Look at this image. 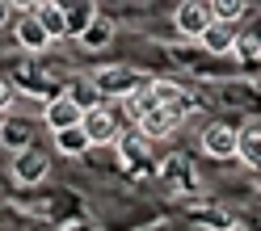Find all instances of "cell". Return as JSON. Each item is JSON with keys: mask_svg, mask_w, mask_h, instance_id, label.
Listing matches in <instances>:
<instances>
[{"mask_svg": "<svg viewBox=\"0 0 261 231\" xmlns=\"http://www.w3.org/2000/svg\"><path fill=\"white\" fill-rule=\"evenodd\" d=\"M173 25H177V34L202 42V34L215 25V5H206V0H186V5H177Z\"/></svg>", "mask_w": 261, "mask_h": 231, "instance_id": "1", "label": "cell"}, {"mask_svg": "<svg viewBox=\"0 0 261 231\" xmlns=\"http://www.w3.org/2000/svg\"><path fill=\"white\" fill-rule=\"evenodd\" d=\"M80 130H85V135H89V143L97 147V143H118V135H122V130H118V113H114L110 105H101V109H89L85 113V122H80Z\"/></svg>", "mask_w": 261, "mask_h": 231, "instance_id": "2", "label": "cell"}, {"mask_svg": "<svg viewBox=\"0 0 261 231\" xmlns=\"http://www.w3.org/2000/svg\"><path fill=\"white\" fill-rule=\"evenodd\" d=\"M42 118H46V126H51L55 135H63V130H72V126L85 122V109H80L68 93H59V97H51V101H46Z\"/></svg>", "mask_w": 261, "mask_h": 231, "instance_id": "3", "label": "cell"}, {"mask_svg": "<svg viewBox=\"0 0 261 231\" xmlns=\"http://www.w3.org/2000/svg\"><path fill=\"white\" fill-rule=\"evenodd\" d=\"M186 113H190V105H160V109H152L148 118L139 122V130L148 139H165V135H173V130L186 122Z\"/></svg>", "mask_w": 261, "mask_h": 231, "instance_id": "4", "label": "cell"}, {"mask_svg": "<svg viewBox=\"0 0 261 231\" xmlns=\"http://www.w3.org/2000/svg\"><path fill=\"white\" fill-rule=\"evenodd\" d=\"M202 152H206V156H215V160H227V156H240V130H232V126H223V122H215V126H206V130H202Z\"/></svg>", "mask_w": 261, "mask_h": 231, "instance_id": "5", "label": "cell"}, {"mask_svg": "<svg viewBox=\"0 0 261 231\" xmlns=\"http://www.w3.org/2000/svg\"><path fill=\"white\" fill-rule=\"evenodd\" d=\"M93 80H97V89H101V97H122L126 101V97L139 93V80H135L130 68H101Z\"/></svg>", "mask_w": 261, "mask_h": 231, "instance_id": "6", "label": "cell"}, {"mask_svg": "<svg viewBox=\"0 0 261 231\" xmlns=\"http://www.w3.org/2000/svg\"><path fill=\"white\" fill-rule=\"evenodd\" d=\"M46 168H51V160H46V152H38V147H30V152H21L13 160V177H17L21 185H38L46 177Z\"/></svg>", "mask_w": 261, "mask_h": 231, "instance_id": "7", "label": "cell"}, {"mask_svg": "<svg viewBox=\"0 0 261 231\" xmlns=\"http://www.w3.org/2000/svg\"><path fill=\"white\" fill-rule=\"evenodd\" d=\"M30 13L42 21V30H46L51 38H68V34H72V25H68V9L51 5V0H38V5H30Z\"/></svg>", "mask_w": 261, "mask_h": 231, "instance_id": "8", "label": "cell"}, {"mask_svg": "<svg viewBox=\"0 0 261 231\" xmlns=\"http://www.w3.org/2000/svg\"><path fill=\"white\" fill-rule=\"evenodd\" d=\"M148 143H152V139L135 126V130H126V135H118L114 147H118V160L126 164V168H135V164H148Z\"/></svg>", "mask_w": 261, "mask_h": 231, "instance_id": "9", "label": "cell"}, {"mask_svg": "<svg viewBox=\"0 0 261 231\" xmlns=\"http://www.w3.org/2000/svg\"><path fill=\"white\" fill-rule=\"evenodd\" d=\"M17 42L25 46V51H46V46H51L55 38L51 34H46V30H42V21L34 17V13H21V17H17Z\"/></svg>", "mask_w": 261, "mask_h": 231, "instance_id": "10", "label": "cell"}, {"mask_svg": "<svg viewBox=\"0 0 261 231\" xmlns=\"http://www.w3.org/2000/svg\"><path fill=\"white\" fill-rule=\"evenodd\" d=\"M63 93H68V97H72V101H76L80 109H85V113L106 105V97H101V89H97V80H93V76H76V80H72V84L63 89Z\"/></svg>", "mask_w": 261, "mask_h": 231, "instance_id": "11", "label": "cell"}, {"mask_svg": "<svg viewBox=\"0 0 261 231\" xmlns=\"http://www.w3.org/2000/svg\"><path fill=\"white\" fill-rule=\"evenodd\" d=\"M236 25H223V21H215V25H211L206 30V34H202V46H206V51L211 55H227V51H236Z\"/></svg>", "mask_w": 261, "mask_h": 231, "instance_id": "12", "label": "cell"}, {"mask_svg": "<svg viewBox=\"0 0 261 231\" xmlns=\"http://www.w3.org/2000/svg\"><path fill=\"white\" fill-rule=\"evenodd\" d=\"M148 93L156 97L160 105H190V93H186L181 84H173V80H152Z\"/></svg>", "mask_w": 261, "mask_h": 231, "instance_id": "13", "label": "cell"}, {"mask_svg": "<svg viewBox=\"0 0 261 231\" xmlns=\"http://www.w3.org/2000/svg\"><path fill=\"white\" fill-rule=\"evenodd\" d=\"M110 38H114V21L97 13V21L85 30V34H80V46H89V51H101V46H106Z\"/></svg>", "mask_w": 261, "mask_h": 231, "instance_id": "14", "label": "cell"}, {"mask_svg": "<svg viewBox=\"0 0 261 231\" xmlns=\"http://www.w3.org/2000/svg\"><path fill=\"white\" fill-rule=\"evenodd\" d=\"M55 147H59L63 156H85L93 143H89V135L80 126H72V130H63V135H55Z\"/></svg>", "mask_w": 261, "mask_h": 231, "instance_id": "15", "label": "cell"}, {"mask_svg": "<svg viewBox=\"0 0 261 231\" xmlns=\"http://www.w3.org/2000/svg\"><path fill=\"white\" fill-rule=\"evenodd\" d=\"M240 160L249 164V168H261V130L257 126L240 130Z\"/></svg>", "mask_w": 261, "mask_h": 231, "instance_id": "16", "label": "cell"}, {"mask_svg": "<svg viewBox=\"0 0 261 231\" xmlns=\"http://www.w3.org/2000/svg\"><path fill=\"white\" fill-rule=\"evenodd\" d=\"M240 17H244V0H215V21L236 25Z\"/></svg>", "mask_w": 261, "mask_h": 231, "instance_id": "17", "label": "cell"}, {"mask_svg": "<svg viewBox=\"0 0 261 231\" xmlns=\"http://www.w3.org/2000/svg\"><path fill=\"white\" fill-rule=\"evenodd\" d=\"M0 135H5V143H9V147H17V156H21V152H30V147H25V135H30V130H25L21 122H9L5 130H0Z\"/></svg>", "mask_w": 261, "mask_h": 231, "instance_id": "18", "label": "cell"}, {"mask_svg": "<svg viewBox=\"0 0 261 231\" xmlns=\"http://www.w3.org/2000/svg\"><path fill=\"white\" fill-rule=\"evenodd\" d=\"M13 105V89H9V80H0V113H5Z\"/></svg>", "mask_w": 261, "mask_h": 231, "instance_id": "19", "label": "cell"}, {"mask_svg": "<svg viewBox=\"0 0 261 231\" xmlns=\"http://www.w3.org/2000/svg\"><path fill=\"white\" fill-rule=\"evenodd\" d=\"M9 17H13V5H9V0H0V25H9Z\"/></svg>", "mask_w": 261, "mask_h": 231, "instance_id": "20", "label": "cell"}, {"mask_svg": "<svg viewBox=\"0 0 261 231\" xmlns=\"http://www.w3.org/2000/svg\"><path fill=\"white\" fill-rule=\"evenodd\" d=\"M0 130H5V113H0Z\"/></svg>", "mask_w": 261, "mask_h": 231, "instance_id": "21", "label": "cell"}]
</instances>
